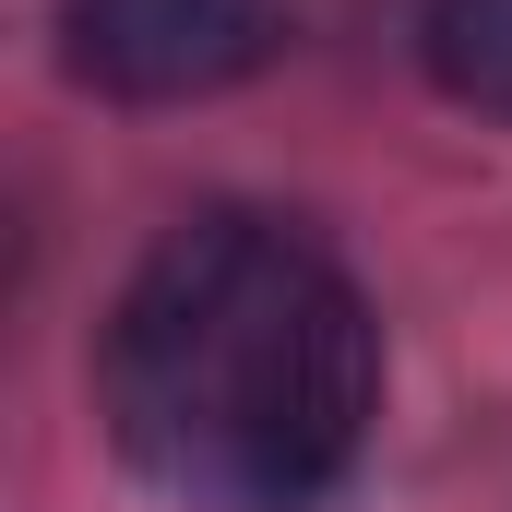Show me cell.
Wrapping results in <instances>:
<instances>
[{
    "mask_svg": "<svg viewBox=\"0 0 512 512\" xmlns=\"http://www.w3.org/2000/svg\"><path fill=\"white\" fill-rule=\"evenodd\" d=\"M108 429L191 512H310L382 417V322L286 215L167 227L108 310Z\"/></svg>",
    "mask_w": 512,
    "mask_h": 512,
    "instance_id": "6da1fadb",
    "label": "cell"
},
{
    "mask_svg": "<svg viewBox=\"0 0 512 512\" xmlns=\"http://www.w3.org/2000/svg\"><path fill=\"white\" fill-rule=\"evenodd\" d=\"M274 48H286V0H60V60L120 108L227 96Z\"/></svg>",
    "mask_w": 512,
    "mask_h": 512,
    "instance_id": "7a4b0ae2",
    "label": "cell"
},
{
    "mask_svg": "<svg viewBox=\"0 0 512 512\" xmlns=\"http://www.w3.org/2000/svg\"><path fill=\"white\" fill-rule=\"evenodd\" d=\"M417 48H429V84L512 120V0H429L417 12Z\"/></svg>",
    "mask_w": 512,
    "mask_h": 512,
    "instance_id": "3957f363",
    "label": "cell"
}]
</instances>
